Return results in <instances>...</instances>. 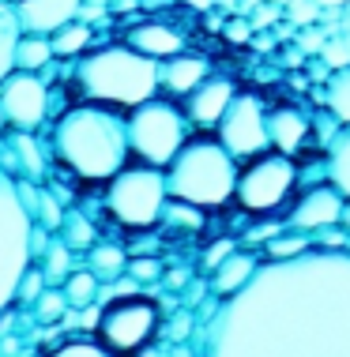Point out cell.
Instances as JSON below:
<instances>
[{"label":"cell","instance_id":"obj_14","mask_svg":"<svg viewBox=\"0 0 350 357\" xmlns=\"http://www.w3.org/2000/svg\"><path fill=\"white\" fill-rule=\"evenodd\" d=\"M309 132H313V113L301 109L298 102L268 105V147L271 151L298 158L309 143Z\"/></svg>","mask_w":350,"mask_h":357},{"label":"cell","instance_id":"obj_17","mask_svg":"<svg viewBox=\"0 0 350 357\" xmlns=\"http://www.w3.org/2000/svg\"><path fill=\"white\" fill-rule=\"evenodd\" d=\"M124 42H129L132 50H140L143 56H151V61H166V56L189 50L184 34L173 23H166V19H143V23H136L132 31L124 34Z\"/></svg>","mask_w":350,"mask_h":357},{"label":"cell","instance_id":"obj_24","mask_svg":"<svg viewBox=\"0 0 350 357\" xmlns=\"http://www.w3.org/2000/svg\"><path fill=\"white\" fill-rule=\"evenodd\" d=\"M19 34H23V31H19L15 4H12V0H0V79L15 68L12 53H15V38Z\"/></svg>","mask_w":350,"mask_h":357},{"label":"cell","instance_id":"obj_4","mask_svg":"<svg viewBox=\"0 0 350 357\" xmlns=\"http://www.w3.org/2000/svg\"><path fill=\"white\" fill-rule=\"evenodd\" d=\"M238 169L241 162L222 147L215 132H192L166 166V192L170 199H181L200 211L226 207L233 199Z\"/></svg>","mask_w":350,"mask_h":357},{"label":"cell","instance_id":"obj_35","mask_svg":"<svg viewBox=\"0 0 350 357\" xmlns=\"http://www.w3.org/2000/svg\"><path fill=\"white\" fill-rule=\"evenodd\" d=\"M316 56L328 64V68H343V64H350V45L343 42V34H339V31H332L324 38V45H320Z\"/></svg>","mask_w":350,"mask_h":357},{"label":"cell","instance_id":"obj_45","mask_svg":"<svg viewBox=\"0 0 350 357\" xmlns=\"http://www.w3.org/2000/svg\"><path fill=\"white\" fill-rule=\"evenodd\" d=\"M83 4H102V8H105V4H110V0H83Z\"/></svg>","mask_w":350,"mask_h":357},{"label":"cell","instance_id":"obj_29","mask_svg":"<svg viewBox=\"0 0 350 357\" xmlns=\"http://www.w3.org/2000/svg\"><path fill=\"white\" fill-rule=\"evenodd\" d=\"M309 248H316V245L301 234V229H294V234H279V237L268 241V259H290V256L309 252Z\"/></svg>","mask_w":350,"mask_h":357},{"label":"cell","instance_id":"obj_20","mask_svg":"<svg viewBox=\"0 0 350 357\" xmlns=\"http://www.w3.org/2000/svg\"><path fill=\"white\" fill-rule=\"evenodd\" d=\"M12 61H15L19 72H45V68L57 61V56H53V45H50V34H31V31H23V34L15 38Z\"/></svg>","mask_w":350,"mask_h":357},{"label":"cell","instance_id":"obj_37","mask_svg":"<svg viewBox=\"0 0 350 357\" xmlns=\"http://www.w3.org/2000/svg\"><path fill=\"white\" fill-rule=\"evenodd\" d=\"M159 271H162L159 259H132V264L124 267V275H132L136 282H154V278H159Z\"/></svg>","mask_w":350,"mask_h":357},{"label":"cell","instance_id":"obj_43","mask_svg":"<svg viewBox=\"0 0 350 357\" xmlns=\"http://www.w3.org/2000/svg\"><path fill=\"white\" fill-rule=\"evenodd\" d=\"M339 226H347V234H350V199H347V207H343V222Z\"/></svg>","mask_w":350,"mask_h":357},{"label":"cell","instance_id":"obj_25","mask_svg":"<svg viewBox=\"0 0 350 357\" xmlns=\"http://www.w3.org/2000/svg\"><path fill=\"white\" fill-rule=\"evenodd\" d=\"M99 278H94V271L91 267H83V271H72L61 282V289H64V301H68V308H91L94 305V297H99Z\"/></svg>","mask_w":350,"mask_h":357},{"label":"cell","instance_id":"obj_26","mask_svg":"<svg viewBox=\"0 0 350 357\" xmlns=\"http://www.w3.org/2000/svg\"><path fill=\"white\" fill-rule=\"evenodd\" d=\"M42 275H45V286H61L68 275H72V248L64 241H50V248L42 252Z\"/></svg>","mask_w":350,"mask_h":357},{"label":"cell","instance_id":"obj_12","mask_svg":"<svg viewBox=\"0 0 350 357\" xmlns=\"http://www.w3.org/2000/svg\"><path fill=\"white\" fill-rule=\"evenodd\" d=\"M238 91L241 86L233 75H222V72L203 75V79L181 98V109H184V117H189L192 132H215V124L222 121V113H226V105L233 102Z\"/></svg>","mask_w":350,"mask_h":357},{"label":"cell","instance_id":"obj_38","mask_svg":"<svg viewBox=\"0 0 350 357\" xmlns=\"http://www.w3.org/2000/svg\"><path fill=\"white\" fill-rule=\"evenodd\" d=\"M230 252H233V241H219V245H211L207 256H203V267H207V271H215V267H219Z\"/></svg>","mask_w":350,"mask_h":357},{"label":"cell","instance_id":"obj_9","mask_svg":"<svg viewBox=\"0 0 350 357\" xmlns=\"http://www.w3.org/2000/svg\"><path fill=\"white\" fill-rule=\"evenodd\" d=\"M31 264V215L19 196V181L0 162V312L12 305L15 282Z\"/></svg>","mask_w":350,"mask_h":357},{"label":"cell","instance_id":"obj_23","mask_svg":"<svg viewBox=\"0 0 350 357\" xmlns=\"http://www.w3.org/2000/svg\"><path fill=\"white\" fill-rule=\"evenodd\" d=\"M87 252H91L87 267L94 271V278H99V282H113V278H121L124 267H129L124 248H121V245H110V241H105V245H91Z\"/></svg>","mask_w":350,"mask_h":357},{"label":"cell","instance_id":"obj_34","mask_svg":"<svg viewBox=\"0 0 350 357\" xmlns=\"http://www.w3.org/2000/svg\"><path fill=\"white\" fill-rule=\"evenodd\" d=\"M45 357H117V354H110L99 339H72V342H61Z\"/></svg>","mask_w":350,"mask_h":357},{"label":"cell","instance_id":"obj_19","mask_svg":"<svg viewBox=\"0 0 350 357\" xmlns=\"http://www.w3.org/2000/svg\"><path fill=\"white\" fill-rule=\"evenodd\" d=\"M324 169L328 181L350 199V124H339L335 136L324 143Z\"/></svg>","mask_w":350,"mask_h":357},{"label":"cell","instance_id":"obj_44","mask_svg":"<svg viewBox=\"0 0 350 357\" xmlns=\"http://www.w3.org/2000/svg\"><path fill=\"white\" fill-rule=\"evenodd\" d=\"M8 128V121H4V105H0V132H4Z\"/></svg>","mask_w":350,"mask_h":357},{"label":"cell","instance_id":"obj_27","mask_svg":"<svg viewBox=\"0 0 350 357\" xmlns=\"http://www.w3.org/2000/svg\"><path fill=\"white\" fill-rule=\"evenodd\" d=\"M57 234H61V241L72 248V252H83V248L94 245V226H91V218H87L83 211H68Z\"/></svg>","mask_w":350,"mask_h":357},{"label":"cell","instance_id":"obj_22","mask_svg":"<svg viewBox=\"0 0 350 357\" xmlns=\"http://www.w3.org/2000/svg\"><path fill=\"white\" fill-rule=\"evenodd\" d=\"M50 45H53V56L75 61V56H83L94 45V31H91V23H83V19H72V23H64L61 31L50 34Z\"/></svg>","mask_w":350,"mask_h":357},{"label":"cell","instance_id":"obj_32","mask_svg":"<svg viewBox=\"0 0 350 357\" xmlns=\"http://www.w3.org/2000/svg\"><path fill=\"white\" fill-rule=\"evenodd\" d=\"M64 308H68L64 289L61 286H45L42 294H38V301H34V316L42 324H53V320H61V316H64Z\"/></svg>","mask_w":350,"mask_h":357},{"label":"cell","instance_id":"obj_18","mask_svg":"<svg viewBox=\"0 0 350 357\" xmlns=\"http://www.w3.org/2000/svg\"><path fill=\"white\" fill-rule=\"evenodd\" d=\"M256 267H260V259L252 252H238V248H233L215 271H211V289H215L219 297H233L252 275H256Z\"/></svg>","mask_w":350,"mask_h":357},{"label":"cell","instance_id":"obj_46","mask_svg":"<svg viewBox=\"0 0 350 357\" xmlns=\"http://www.w3.org/2000/svg\"><path fill=\"white\" fill-rule=\"evenodd\" d=\"M271 4H283V8H286V4H290V0H271Z\"/></svg>","mask_w":350,"mask_h":357},{"label":"cell","instance_id":"obj_1","mask_svg":"<svg viewBox=\"0 0 350 357\" xmlns=\"http://www.w3.org/2000/svg\"><path fill=\"white\" fill-rule=\"evenodd\" d=\"M207 357H350V252L271 259L211 324Z\"/></svg>","mask_w":350,"mask_h":357},{"label":"cell","instance_id":"obj_13","mask_svg":"<svg viewBox=\"0 0 350 357\" xmlns=\"http://www.w3.org/2000/svg\"><path fill=\"white\" fill-rule=\"evenodd\" d=\"M343 207H347V196L339 192L332 181H320V185L305 188L301 196L294 199V207H290V229H301V234H309V229H332L343 222Z\"/></svg>","mask_w":350,"mask_h":357},{"label":"cell","instance_id":"obj_40","mask_svg":"<svg viewBox=\"0 0 350 357\" xmlns=\"http://www.w3.org/2000/svg\"><path fill=\"white\" fill-rule=\"evenodd\" d=\"M339 34H343V42L350 45V0L339 8Z\"/></svg>","mask_w":350,"mask_h":357},{"label":"cell","instance_id":"obj_33","mask_svg":"<svg viewBox=\"0 0 350 357\" xmlns=\"http://www.w3.org/2000/svg\"><path fill=\"white\" fill-rule=\"evenodd\" d=\"M283 15L290 19V26L294 31H301V26H313L324 19V8L316 4V0H290V4L283 8Z\"/></svg>","mask_w":350,"mask_h":357},{"label":"cell","instance_id":"obj_41","mask_svg":"<svg viewBox=\"0 0 350 357\" xmlns=\"http://www.w3.org/2000/svg\"><path fill=\"white\" fill-rule=\"evenodd\" d=\"M316 4H320V8H324V12H339V8H343V4H347V0H316Z\"/></svg>","mask_w":350,"mask_h":357},{"label":"cell","instance_id":"obj_6","mask_svg":"<svg viewBox=\"0 0 350 357\" xmlns=\"http://www.w3.org/2000/svg\"><path fill=\"white\" fill-rule=\"evenodd\" d=\"M189 136H192V124L184 117L181 102L166 98V94H154V98L129 109V151L136 162L166 169Z\"/></svg>","mask_w":350,"mask_h":357},{"label":"cell","instance_id":"obj_30","mask_svg":"<svg viewBox=\"0 0 350 357\" xmlns=\"http://www.w3.org/2000/svg\"><path fill=\"white\" fill-rule=\"evenodd\" d=\"M31 222H38V226H45L50 234H57V229H61V222H64V211H61V204H57V199H53L45 188H38V199H34Z\"/></svg>","mask_w":350,"mask_h":357},{"label":"cell","instance_id":"obj_21","mask_svg":"<svg viewBox=\"0 0 350 357\" xmlns=\"http://www.w3.org/2000/svg\"><path fill=\"white\" fill-rule=\"evenodd\" d=\"M320 105H324L339 124H350V64L328 72V83L320 86Z\"/></svg>","mask_w":350,"mask_h":357},{"label":"cell","instance_id":"obj_8","mask_svg":"<svg viewBox=\"0 0 350 357\" xmlns=\"http://www.w3.org/2000/svg\"><path fill=\"white\" fill-rule=\"evenodd\" d=\"M159 305L147 294H117L105 308H99L94 339L117 357H136L159 335Z\"/></svg>","mask_w":350,"mask_h":357},{"label":"cell","instance_id":"obj_7","mask_svg":"<svg viewBox=\"0 0 350 357\" xmlns=\"http://www.w3.org/2000/svg\"><path fill=\"white\" fill-rule=\"evenodd\" d=\"M298 188V158L279 151H264L256 158H245L233 185V204L249 215H271L286 207Z\"/></svg>","mask_w":350,"mask_h":357},{"label":"cell","instance_id":"obj_31","mask_svg":"<svg viewBox=\"0 0 350 357\" xmlns=\"http://www.w3.org/2000/svg\"><path fill=\"white\" fill-rule=\"evenodd\" d=\"M42 289H45V275H42V267L27 264V267H23V275H19V282H15L12 301H15V305H34Z\"/></svg>","mask_w":350,"mask_h":357},{"label":"cell","instance_id":"obj_16","mask_svg":"<svg viewBox=\"0 0 350 357\" xmlns=\"http://www.w3.org/2000/svg\"><path fill=\"white\" fill-rule=\"evenodd\" d=\"M83 0H15V15H19V31L31 34H53L64 23H72L80 15Z\"/></svg>","mask_w":350,"mask_h":357},{"label":"cell","instance_id":"obj_5","mask_svg":"<svg viewBox=\"0 0 350 357\" xmlns=\"http://www.w3.org/2000/svg\"><path fill=\"white\" fill-rule=\"evenodd\" d=\"M166 169L147 162L132 158L105 181V211L124 229H151L166 215Z\"/></svg>","mask_w":350,"mask_h":357},{"label":"cell","instance_id":"obj_36","mask_svg":"<svg viewBox=\"0 0 350 357\" xmlns=\"http://www.w3.org/2000/svg\"><path fill=\"white\" fill-rule=\"evenodd\" d=\"M283 19V4H271V0H260L256 8H252V31H264V26H271V23H279Z\"/></svg>","mask_w":350,"mask_h":357},{"label":"cell","instance_id":"obj_11","mask_svg":"<svg viewBox=\"0 0 350 357\" xmlns=\"http://www.w3.org/2000/svg\"><path fill=\"white\" fill-rule=\"evenodd\" d=\"M0 105H4V121L15 132H38L50 117V83L42 72H19L12 68L0 79Z\"/></svg>","mask_w":350,"mask_h":357},{"label":"cell","instance_id":"obj_10","mask_svg":"<svg viewBox=\"0 0 350 357\" xmlns=\"http://www.w3.org/2000/svg\"><path fill=\"white\" fill-rule=\"evenodd\" d=\"M215 136L238 162L271 151L268 147V102H264V94H256V91L233 94V102L226 105L222 121L215 124Z\"/></svg>","mask_w":350,"mask_h":357},{"label":"cell","instance_id":"obj_2","mask_svg":"<svg viewBox=\"0 0 350 357\" xmlns=\"http://www.w3.org/2000/svg\"><path fill=\"white\" fill-rule=\"evenodd\" d=\"M53 154L57 162L87 185H105L129 151V113L102 102H75L53 121Z\"/></svg>","mask_w":350,"mask_h":357},{"label":"cell","instance_id":"obj_28","mask_svg":"<svg viewBox=\"0 0 350 357\" xmlns=\"http://www.w3.org/2000/svg\"><path fill=\"white\" fill-rule=\"evenodd\" d=\"M12 147L19 151V162H23V173L31 177V185H34V181H42V154H38L34 132H15Z\"/></svg>","mask_w":350,"mask_h":357},{"label":"cell","instance_id":"obj_15","mask_svg":"<svg viewBox=\"0 0 350 357\" xmlns=\"http://www.w3.org/2000/svg\"><path fill=\"white\" fill-rule=\"evenodd\" d=\"M215 72V64H211V56L203 53H192V50H181L166 56V61H159V94H166V98L181 102L184 94L196 86L203 75Z\"/></svg>","mask_w":350,"mask_h":357},{"label":"cell","instance_id":"obj_42","mask_svg":"<svg viewBox=\"0 0 350 357\" xmlns=\"http://www.w3.org/2000/svg\"><path fill=\"white\" fill-rule=\"evenodd\" d=\"M184 4H192V8H200V12H203V8H211L215 0H184Z\"/></svg>","mask_w":350,"mask_h":357},{"label":"cell","instance_id":"obj_39","mask_svg":"<svg viewBox=\"0 0 350 357\" xmlns=\"http://www.w3.org/2000/svg\"><path fill=\"white\" fill-rule=\"evenodd\" d=\"M249 31H252L249 19H233V23H226V38H230V42H249Z\"/></svg>","mask_w":350,"mask_h":357},{"label":"cell","instance_id":"obj_47","mask_svg":"<svg viewBox=\"0 0 350 357\" xmlns=\"http://www.w3.org/2000/svg\"><path fill=\"white\" fill-rule=\"evenodd\" d=\"M12 4H15V0H12Z\"/></svg>","mask_w":350,"mask_h":357},{"label":"cell","instance_id":"obj_3","mask_svg":"<svg viewBox=\"0 0 350 357\" xmlns=\"http://www.w3.org/2000/svg\"><path fill=\"white\" fill-rule=\"evenodd\" d=\"M75 91L83 102H102L129 113L132 105L159 94V61L132 50L129 42L87 50L75 61Z\"/></svg>","mask_w":350,"mask_h":357}]
</instances>
